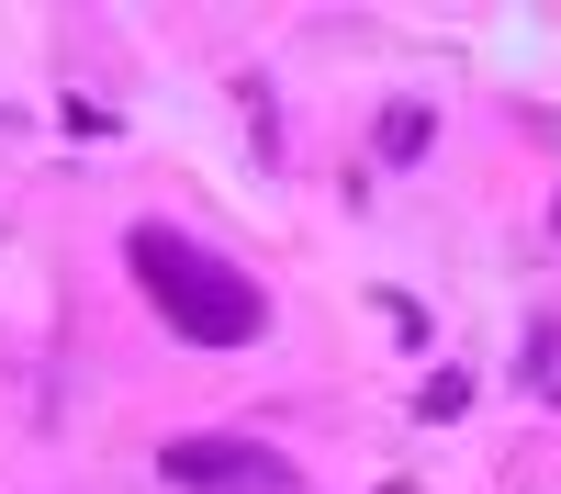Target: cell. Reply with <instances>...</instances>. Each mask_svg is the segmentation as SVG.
Masks as SVG:
<instances>
[{
    "label": "cell",
    "instance_id": "cell-1",
    "mask_svg": "<svg viewBox=\"0 0 561 494\" xmlns=\"http://www.w3.org/2000/svg\"><path fill=\"white\" fill-rule=\"evenodd\" d=\"M124 269H135V292H147L192 348H248V337L270 326V292L248 282L237 259L192 248L180 225H135V237H124Z\"/></svg>",
    "mask_w": 561,
    "mask_h": 494
},
{
    "label": "cell",
    "instance_id": "cell-2",
    "mask_svg": "<svg viewBox=\"0 0 561 494\" xmlns=\"http://www.w3.org/2000/svg\"><path fill=\"white\" fill-rule=\"evenodd\" d=\"M158 472H169L180 494H293V472H280L259 438H169Z\"/></svg>",
    "mask_w": 561,
    "mask_h": 494
},
{
    "label": "cell",
    "instance_id": "cell-3",
    "mask_svg": "<svg viewBox=\"0 0 561 494\" xmlns=\"http://www.w3.org/2000/svg\"><path fill=\"white\" fill-rule=\"evenodd\" d=\"M427 147H438V113H427V102H393V113H382V158H393V169H415Z\"/></svg>",
    "mask_w": 561,
    "mask_h": 494
},
{
    "label": "cell",
    "instance_id": "cell-4",
    "mask_svg": "<svg viewBox=\"0 0 561 494\" xmlns=\"http://www.w3.org/2000/svg\"><path fill=\"white\" fill-rule=\"evenodd\" d=\"M460 404H472V371H438L427 393H415V416H438V427H449V416H460Z\"/></svg>",
    "mask_w": 561,
    "mask_h": 494
},
{
    "label": "cell",
    "instance_id": "cell-5",
    "mask_svg": "<svg viewBox=\"0 0 561 494\" xmlns=\"http://www.w3.org/2000/svg\"><path fill=\"white\" fill-rule=\"evenodd\" d=\"M528 382H561V326H539V337H528Z\"/></svg>",
    "mask_w": 561,
    "mask_h": 494
}]
</instances>
